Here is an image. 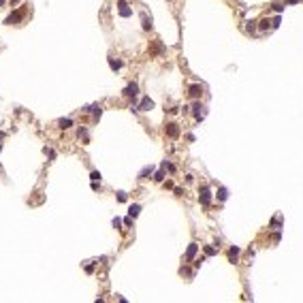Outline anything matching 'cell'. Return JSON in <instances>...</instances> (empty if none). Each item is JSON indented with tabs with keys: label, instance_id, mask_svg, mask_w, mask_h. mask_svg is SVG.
<instances>
[{
	"label": "cell",
	"instance_id": "cell-29",
	"mask_svg": "<svg viewBox=\"0 0 303 303\" xmlns=\"http://www.w3.org/2000/svg\"><path fill=\"white\" fill-rule=\"evenodd\" d=\"M11 2H17V0H11Z\"/></svg>",
	"mask_w": 303,
	"mask_h": 303
},
{
	"label": "cell",
	"instance_id": "cell-12",
	"mask_svg": "<svg viewBox=\"0 0 303 303\" xmlns=\"http://www.w3.org/2000/svg\"><path fill=\"white\" fill-rule=\"evenodd\" d=\"M86 111H92L96 120H98V118H100V113H103V109H100V105H92V107H87Z\"/></svg>",
	"mask_w": 303,
	"mask_h": 303
},
{
	"label": "cell",
	"instance_id": "cell-5",
	"mask_svg": "<svg viewBox=\"0 0 303 303\" xmlns=\"http://www.w3.org/2000/svg\"><path fill=\"white\" fill-rule=\"evenodd\" d=\"M150 109H154V100L152 98H143L141 103H139V107H137V111H150Z\"/></svg>",
	"mask_w": 303,
	"mask_h": 303
},
{
	"label": "cell",
	"instance_id": "cell-26",
	"mask_svg": "<svg viewBox=\"0 0 303 303\" xmlns=\"http://www.w3.org/2000/svg\"><path fill=\"white\" fill-rule=\"evenodd\" d=\"M205 254H207V256H214L216 250H214V248H205Z\"/></svg>",
	"mask_w": 303,
	"mask_h": 303
},
{
	"label": "cell",
	"instance_id": "cell-8",
	"mask_svg": "<svg viewBox=\"0 0 303 303\" xmlns=\"http://www.w3.org/2000/svg\"><path fill=\"white\" fill-rule=\"evenodd\" d=\"M196 250H199V246H196V243H190V246H188V250H186V260H192V258H194Z\"/></svg>",
	"mask_w": 303,
	"mask_h": 303
},
{
	"label": "cell",
	"instance_id": "cell-21",
	"mask_svg": "<svg viewBox=\"0 0 303 303\" xmlns=\"http://www.w3.org/2000/svg\"><path fill=\"white\" fill-rule=\"evenodd\" d=\"M90 177H92V181H100V173H98V171H94Z\"/></svg>",
	"mask_w": 303,
	"mask_h": 303
},
{
	"label": "cell",
	"instance_id": "cell-7",
	"mask_svg": "<svg viewBox=\"0 0 303 303\" xmlns=\"http://www.w3.org/2000/svg\"><path fill=\"white\" fill-rule=\"evenodd\" d=\"M118 6H120L118 11H120V15H122V17H130V15H132V9H130L126 2H120Z\"/></svg>",
	"mask_w": 303,
	"mask_h": 303
},
{
	"label": "cell",
	"instance_id": "cell-25",
	"mask_svg": "<svg viewBox=\"0 0 303 303\" xmlns=\"http://www.w3.org/2000/svg\"><path fill=\"white\" fill-rule=\"evenodd\" d=\"M113 226L120 228V226H122V220H120V218H113Z\"/></svg>",
	"mask_w": 303,
	"mask_h": 303
},
{
	"label": "cell",
	"instance_id": "cell-13",
	"mask_svg": "<svg viewBox=\"0 0 303 303\" xmlns=\"http://www.w3.org/2000/svg\"><path fill=\"white\" fill-rule=\"evenodd\" d=\"M237 256H239V248H235V246H233V248L228 250V260H231V262H235Z\"/></svg>",
	"mask_w": 303,
	"mask_h": 303
},
{
	"label": "cell",
	"instance_id": "cell-27",
	"mask_svg": "<svg viewBox=\"0 0 303 303\" xmlns=\"http://www.w3.org/2000/svg\"><path fill=\"white\" fill-rule=\"evenodd\" d=\"M286 2H288V4H297L299 0H286Z\"/></svg>",
	"mask_w": 303,
	"mask_h": 303
},
{
	"label": "cell",
	"instance_id": "cell-15",
	"mask_svg": "<svg viewBox=\"0 0 303 303\" xmlns=\"http://www.w3.org/2000/svg\"><path fill=\"white\" fill-rule=\"evenodd\" d=\"M139 212H141V205H130L128 216H130V218H137V216H139Z\"/></svg>",
	"mask_w": 303,
	"mask_h": 303
},
{
	"label": "cell",
	"instance_id": "cell-28",
	"mask_svg": "<svg viewBox=\"0 0 303 303\" xmlns=\"http://www.w3.org/2000/svg\"><path fill=\"white\" fill-rule=\"evenodd\" d=\"M2 4H4V0H0V6H2Z\"/></svg>",
	"mask_w": 303,
	"mask_h": 303
},
{
	"label": "cell",
	"instance_id": "cell-22",
	"mask_svg": "<svg viewBox=\"0 0 303 303\" xmlns=\"http://www.w3.org/2000/svg\"><path fill=\"white\" fill-rule=\"evenodd\" d=\"M273 11H278V13H282V11H284V6H282L280 2H275V4H273Z\"/></svg>",
	"mask_w": 303,
	"mask_h": 303
},
{
	"label": "cell",
	"instance_id": "cell-14",
	"mask_svg": "<svg viewBox=\"0 0 303 303\" xmlns=\"http://www.w3.org/2000/svg\"><path fill=\"white\" fill-rule=\"evenodd\" d=\"M58 126H60L62 130H66V128H71V126H73V120H71V118H66V120H60V122H58Z\"/></svg>",
	"mask_w": 303,
	"mask_h": 303
},
{
	"label": "cell",
	"instance_id": "cell-11",
	"mask_svg": "<svg viewBox=\"0 0 303 303\" xmlns=\"http://www.w3.org/2000/svg\"><path fill=\"white\" fill-rule=\"evenodd\" d=\"M141 21H143V30H152V17H147L145 13L141 15Z\"/></svg>",
	"mask_w": 303,
	"mask_h": 303
},
{
	"label": "cell",
	"instance_id": "cell-4",
	"mask_svg": "<svg viewBox=\"0 0 303 303\" xmlns=\"http://www.w3.org/2000/svg\"><path fill=\"white\" fill-rule=\"evenodd\" d=\"M24 17V11H15V13H11L6 19H4V24H9V26H13V24H17L19 19Z\"/></svg>",
	"mask_w": 303,
	"mask_h": 303
},
{
	"label": "cell",
	"instance_id": "cell-16",
	"mask_svg": "<svg viewBox=\"0 0 303 303\" xmlns=\"http://www.w3.org/2000/svg\"><path fill=\"white\" fill-rule=\"evenodd\" d=\"M109 66H111L113 71H120V68H122V62H120V60H113V58H109Z\"/></svg>",
	"mask_w": 303,
	"mask_h": 303
},
{
	"label": "cell",
	"instance_id": "cell-3",
	"mask_svg": "<svg viewBox=\"0 0 303 303\" xmlns=\"http://www.w3.org/2000/svg\"><path fill=\"white\" fill-rule=\"evenodd\" d=\"M137 94H139V86L137 84H128V86L124 87V96L126 98H134Z\"/></svg>",
	"mask_w": 303,
	"mask_h": 303
},
{
	"label": "cell",
	"instance_id": "cell-18",
	"mask_svg": "<svg viewBox=\"0 0 303 303\" xmlns=\"http://www.w3.org/2000/svg\"><path fill=\"white\" fill-rule=\"evenodd\" d=\"M77 134H79V139H81V137H84V139H86V141H87V130H86V128H84V126H81V128L77 130Z\"/></svg>",
	"mask_w": 303,
	"mask_h": 303
},
{
	"label": "cell",
	"instance_id": "cell-19",
	"mask_svg": "<svg viewBox=\"0 0 303 303\" xmlns=\"http://www.w3.org/2000/svg\"><path fill=\"white\" fill-rule=\"evenodd\" d=\"M269 24H271L269 19H262V21H260V30H269Z\"/></svg>",
	"mask_w": 303,
	"mask_h": 303
},
{
	"label": "cell",
	"instance_id": "cell-23",
	"mask_svg": "<svg viewBox=\"0 0 303 303\" xmlns=\"http://www.w3.org/2000/svg\"><path fill=\"white\" fill-rule=\"evenodd\" d=\"M45 154H47L49 158H56V152H53V150H49V147H45Z\"/></svg>",
	"mask_w": 303,
	"mask_h": 303
},
{
	"label": "cell",
	"instance_id": "cell-20",
	"mask_svg": "<svg viewBox=\"0 0 303 303\" xmlns=\"http://www.w3.org/2000/svg\"><path fill=\"white\" fill-rule=\"evenodd\" d=\"M154 179H156V181H162V179H165V171H158V173L154 175Z\"/></svg>",
	"mask_w": 303,
	"mask_h": 303
},
{
	"label": "cell",
	"instance_id": "cell-1",
	"mask_svg": "<svg viewBox=\"0 0 303 303\" xmlns=\"http://www.w3.org/2000/svg\"><path fill=\"white\" fill-rule=\"evenodd\" d=\"M199 201H201V205H205V207L212 203V190H209L207 186L201 188V192H199Z\"/></svg>",
	"mask_w": 303,
	"mask_h": 303
},
{
	"label": "cell",
	"instance_id": "cell-6",
	"mask_svg": "<svg viewBox=\"0 0 303 303\" xmlns=\"http://www.w3.org/2000/svg\"><path fill=\"white\" fill-rule=\"evenodd\" d=\"M192 111H194V118H196V120H203V118H205V107H203L201 103H196V105L192 107Z\"/></svg>",
	"mask_w": 303,
	"mask_h": 303
},
{
	"label": "cell",
	"instance_id": "cell-2",
	"mask_svg": "<svg viewBox=\"0 0 303 303\" xmlns=\"http://www.w3.org/2000/svg\"><path fill=\"white\" fill-rule=\"evenodd\" d=\"M165 132H167L171 139H177V137H179V126H177L175 122H169V124H167V128H165Z\"/></svg>",
	"mask_w": 303,
	"mask_h": 303
},
{
	"label": "cell",
	"instance_id": "cell-17",
	"mask_svg": "<svg viewBox=\"0 0 303 303\" xmlns=\"http://www.w3.org/2000/svg\"><path fill=\"white\" fill-rule=\"evenodd\" d=\"M218 199H220V201H226V199H228V190H226V188H220V190H218Z\"/></svg>",
	"mask_w": 303,
	"mask_h": 303
},
{
	"label": "cell",
	"instance_id": "cell-24",
	"mask_svg": "<svg viewBox=\"0 0 303 303\" xmlns=\"http://www.w3.org/2000/svg\"><path fill=\"white\" fill-rule=\"evenodd\" d=\"M118 201L124 203V201H126V192H118Z\"/></svg>",
	"mask_w": 303,
	"mask_h": 303
},
{
	"label": "cell",
	"instance_id": "cell-10",
	"mask_svg": "<svg viewBox=\"0 0 303 303\" xmlns=\"http://www.w3.org/2000/svg\"><path fill=\"white\" fill-rule=\"evenodd\" d=\"M154 173V167L150 165V167H143L141 169V173H139V179H147V175H152Z\"/></svg>",
	"mask_w": 303,
	"mask_h": 303
},
{
	"label": "cell",
	"instance_id": "cell-9",
	"mask_svg": "<svg viewBox=\"0 0 303 303\" xmlns=\"http://www.w3.org/2000/svg\"><path fill=\"white\" fill-rule=\"evenodd\" d=\"M188 94H190L192 98H199V96L203 94V87L199 86V84H194V86H190V92H188Z\"/></svg>",
	"mask_w": 303,
	"mask_h": 303
}]
</instances>
